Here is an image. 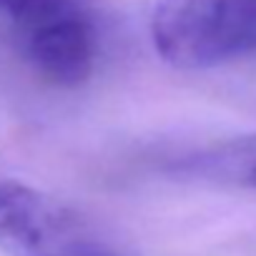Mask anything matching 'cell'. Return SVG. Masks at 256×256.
<instances>
[{"label": "cell", "instance_id": "obj_4", "mask_svg": "<svg viewBox=\"0 0 256 256\" xmlns=\"http://www.w3.org/2000/svg\"><path fill=\"white\" fill-rule=\"evenodd\" d=\"M171 174L221 186L256 188V134L186 154L171 164Z\"/></svg>", "mask_w": 256, "mask_h": 256}, {"label": "cell", "instance_id": "obj_2", "mask_svg": "<svg viewBox=\"0 0 256 256\" xmlns=\"http://www.w3.org/2000/svg\"><path fill=\"white\" fill-rule=\"evenodd\" d=\"M10 20L23 60L46 83L76 88L93 76L98 30L80 0H38Z\"/></svg>", "mask_w": 256, "mask_h": 256}, {"label": "cell", "instance_id": "obj_1", "mask_svg": "<svg viewBox=\"0 0 256 256\" xmlns=\"http://www.w3.org/2000/svg\"><path fill=\"white\" fill-rule=\"evenodd\" d=\"M151 38L174 68L218 66L256 46V0H158Z\"/></svg>", "mask_w": 256, "mask_h": 256}, {"label": "cell", "instance_id": "obj_3", "mask_svg": "<svg viewBox=\"0 0 256 256\" xmlns=\"http://www.w3.org/2000/svg\"><path fill=\"white\" fill-rule=\"evenodd\" d=\"M0 251L8 256H108L78 214L18 181H0Z\"/></svg>", "mask_w": 256, "mask_h": 256}]
</instances>
